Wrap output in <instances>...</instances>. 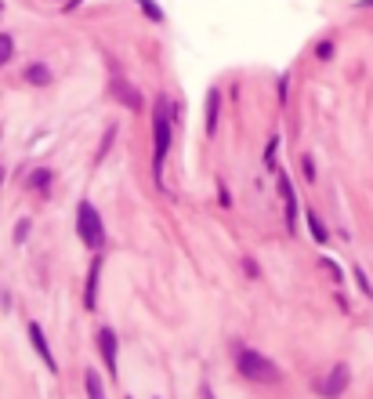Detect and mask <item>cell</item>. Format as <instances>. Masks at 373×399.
Listing matches in <instances>:
<instances>
[{"mask_svg": "<svg viewBox=\"0 0 373 399\" xmlns=\"http://www.w3.org/2000/svg\"><path fill=\"white\" fill-rule=\"evenodd\" d=\"M167 152H171V106L167 99H156V109H152V171H156V181L163 174Z\"/></svg>", "mask_w": 373, "mask_h": 399, "instance_id": "cell-1", "label": "cell"}, {"mask_svg": "<svg viewBox=\"0 0 373 399\" xmlns=\"http://www.w3.org/2000/svg\"><path fill=\"white\" fill-rule=\"evenodd\" d=\"M76 232H80V240H84L87 251H102L105 247L102 214L95 210V203H91V200H80V207H76Z\"/></svg>", "mask_w": 373, "mask_h": 399, "instance_id": "cell-2", "label": "cell"}, {"mask_svg": "<svg viewBox=\"0 0 373 399\" xmlns=\"http://www.w3.org/2000/svg\"><path fill=\"white\" fill-rule=\"evenodd\" d=\"M236 371H239L246 381H261V385L279 381V366H275L268 356L254 352V349H239V352H236Z\"/></svg>", "mask_w": 373, "mask_h": 399, "instance_id": "cell-3", "label": "cell"}, {"mask_svg": "<svg viewBox=\"0 0 373 399\" xmlns=\"http://www.w3.org/2000/svg\"><path fill=\"white\" fill-rule=\"evenodd\" d=\"M348 385H352V371H348V363H337L333 371H330V374L316 385V392H319L323 399H337V395L345 392Z\"/></svg>", "mask_w": 373, "mask_h": 399, "instance_id": "cell-4", "label": "cell"}, {"mask_svg": "<svg viewBox=\"0 0 373 399\" xmlns=\"http://www.w3.org/2000/svg\"><path fill=\"white\" fill-rule=\"evenodd\" d=\"M98 349H102V359H105V371L116 378V374H120V366H116L120 349H116V334H113V327H102V330H98Z\"/></svg>", "mask_w": 373, "mask_h": 399, "instance_id": "cell-5", "label": "cell"}, {"mask_svg": "<svg viewBox=\"0 0 373 399\" xmlns=\"http://www.w3.org/2000/svg\"><path fill=\"white\" fill-rule=\"evenodd\" d=\"M29 342H33V349H37V356L44 359L47 371H58V363H54V356H51V345H47V337H44V327H40V323H29Z\"/></svg>", "mask_w": 373, "mask_h": 399, "instance_id": "cell-6", "label": "cell"}, {"mask_svg": "<svg viewBox=\"0 0 373 399\" xmlns=\"http://www.w3.org/2000/svg\"><path fill=\"white\" fill-rule=\"evenodd\" d=\"M217 113H222V91H207V106H203L207 135H214V131H217Z\"/></svg>", "mask_w": 373, "mask_h": 399, "instance_id": "cell-7", "label": "cell"}, {"mask_svg": "<svg viewBox=\"0 0 373 399\" xmlns=\"http://www.w3.org/2000/svg\"><path fill=\"white\" fill-rule=\"evenodd\" d=\"M113 91H116V99H120L123 106H127V109L142 113V106H145V102H142V95H138V91H134L131 84H123V80H116V84H113Z\"/></svg>", "mask_w": 373, "mask_h": 399, "instance_id": "cell-8", "label": "cell"}, {"mask_svg": "<svg viewBox=\"0 0 373 399\" xmlns=\"http://www.w3.org/2000/svg\"><path fill=\"white\" fill-rule=\"evenodd\" d=\"M279 193H283V200H287V225L294 229V222H297V196H294V186H290L287 174H279Z\"/></svg>", "mask_w": 373, "mask_h": 399, "instance_id": "cell-9", "label": "cell"}, {"mask_svg": "<svg viewBox=\"0 0 373 399\" xmlns=\"http://www.w3.org/2000/svg\"><path fill=\"white\" fill-rule=\"evenodd\" d=\"M98 269H102V262H95V265H91L87 287H84V305H87V309H95V305H98Z\"/></svg>", "mask_w": 373, "mask_h": 399, "instance_id": "cell-10", "label": "cell"}, {"mask_svg": "<svg viewBox=\"0 0 373 399\" xmlns=\"http://www.w3.org/2000/svg\"><path fill=\"white\" fill-rule=\"evenodd\" d=\"M25 80L33 84V87H47V84H51L54 77H51V69H47L44 62H33V66L25 69Z\"/></svg>", "mask_w": 373, "mask_h": 399, "instance_id": "cell-11", "label": "cell"}, {"mask_svg": "<svg viewBox=\"0 0 373 399\" xmlns=\"http://www.w3.org/2000/svg\"><path fill=\"white\" fill-rule=\"evenodd\" d=\"M84 388H87V399H105V385H102V378H98L95 371H87Z\"/></svg>", "mask_w": 373, "mask_h": 399, "instance_id": "cell-12", "label": "cell"}, {"mask_svg": "<svg viewBox=\"0 0 373 399\" xmlns=\"http://www.w3.org/2000/svg\"><path fill=\"white\" fill-rule=\"evenodd\" d=\"M308 229H312L316 243H326V225H323V218H319L316 210H308Z\"/></svg>", "mask_w": 373, "mask_h": 399, "instance_id": "cell-13", "label": "cell"}, {"mask_svg": "<svg viewBox=\"0 0 373 399\" xmlns=\"http://www.w3.org/2000/svg\"><path fill=\"white\" fill-rule=\"evenodd\" d=\"M11 55H15V40H11L8 33H0V66H8Z\"/></svg>", "mask_w": 373, "mask_h": 399, "instance_id": "cell-14", "label": "cell"}, {"mask_svg": "<svg viewBox=\"0 0 373 399\" xmlns=\"http://www.w3.org/2000/svg\"><path fill=\"white\" fill-rule=\"evenodd\" d=\"M29 181H33V189L47 193L51 189V171H33V178H29Z\"/></svg>", "mask_w": 373, "mask_h": 399, "instance_id": "cell-15", "label": "cell"}, {"mask_svg": "<svg viewBox=\"0 0 373 399\" xmlns=\"http://www.w3.org/2000/svg\"><path fill=\"white\" fill-rule=\"evenodd\" d=\"M25 236H29V222H18V225H15V240L22 243Z\"/></svg>", "mask_w": 373, "mask_h": 399, "instance_id": "cell-16", "label": "cell"}, {"mask_svg": "<svg viewBox=\"0 0 373 399\" xmlns=\"http://www.w3.org/2000/svg\"><path fill=\"white\" fill-rule=\"evenodd\" d=\"M138 4H142V8H145V11L152 15V18H160V8H156V4H152V0H138Z\"/></svg>", "mask_w": 373, "mask_h": 399, "instance_id": "cell-17", "label": "cell"}, {"mask_svg": "<svg viewBox=\"0 0 373 399\" xmlns=\"http://www.w3.org/2000/svg\"><path fill=\"white\" fill-rule=\"evenodd\" d=\"M304 174H308V181L316 178V164H312V157H304Z\"/></svg>", "mask_w": 373, "mask_h": 399, "instance_id": "cell-18", "label": "cell"}, {"mask_svg": "<svg viewBox=\"0 0 373 399\" xmlns=\"http://www.w3.org/2000/svg\"><path fill=\"white\" fill-rule=\"evenodd\" d=\"M316 55H319V58H330V55H333V44H319V51H316Z\"/></svg>", "mask_w": 373, "mask_h": 399, "instance_id": "cell-19", "label": "cell"}, {"mask_svg": "<svg viewBox=\"0 0 373 399\" xmlns=\"http://www.w3.org/2000/svg\"><path fill=\"white\" fill-rule=\"evenodd\" d=\"M355 280H359V287H362V291H366V294H373V291H369V283H366V276H362V272H359V269H355Z\"/></svg>", "mask_w": 373, "mask_h": 399, "instance_id": "cell-20", "label": "cell"}, {"mask_svg": "<svg viewBox=\"0 0 373 399\" xmlns=\"http://www.w3.org/2000/svg\"><path fill=\"white\" fill-rule=\"evenodd\" d=\"M0 186H4V167H0Z\"/></svg>", "mask_w": 373, "mask_h": 399, "instance_id": "cell-21", "label": "cell"}]
</instances>
